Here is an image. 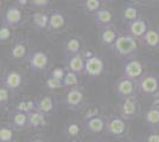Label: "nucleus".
Masks as SVG:
<instances>
[{
	"instance_id": "nucleus-32",
	"label": "nucleus",
	"mask_w": 159,
	"mask_h": 142,
	"mask_svg": "<svg viewBox=\"0 0 159 142\" xmlns=\"http://www.w3.org/2000/svg\"><path fill=\"white\" fill-rule=\"evenodd\" d=\"M10 98H11V90L2 85L0 88V104L1 105H6L7 103L10 102Z\"/></svg>"
},
{
	"instance_id": "nucleus-23",
	"label": "nucleus",
	"mask_w": 159,
	"mask_h": 142,
	"mask_svg": "<svg viewBox=\"0 0 159 142\" xmlns=\"http://www.w3.org/2000/svg\"><path fill=\"white\" fill-rule=\"evenodd\" d=\"M145 122L152 128H159V107H152L145 113Z\"/></svg>"
},
{
	"instance_id": "nucleus-36",
	"label": "nucleus",
	"mask_w": 159,
	"mask_h": 142,
	"mask_svg": "<svg viewBox=\"0 0 159 142\" xmlns=\"http://www.w3.org/2000/svg\"><path fill=\"white\" fill-rule=\"evenodd\" d=\"M100 115V110L98 107H92L89 108L86 111V114L83 116V121L84 120H88V118H92V117H95V116H99Z\"/></svg>"
},
{
	"instance_id": "nucleus-22",
	"label": "nucleus",
	"mask_w": 159,
	"mask_h": 142,
	"mask_svg": "<svg viewBox=\"0 0 159 142\" xmlns=\"http://www.w3.org/2000/svg\"><path fill=\"white\" fill-rule=\"evenodd\" d=\"M143 44L150 49H159V31L148 28L146 34L141 38Z\"/></svg>"
},
{
	"instance_id": "nucleus-19",
	"label": "nucleus",
	"mask_w": 159,
	"mask_h": 142,
	"mask_svg": "<svg viewBox=\"0 0 159 142\" xmlns=\"http://www.w3.org/2000/svg\"><path fill=\"white\" fill-rule=\"evenodd\" d=\"M11 126L14 129H25L29 127V115L14 109L11 114Z\"/></svg>"
},
{
	"instance_id": "nucleus-40",
	"label": "nucleus",
	"mask_w": 159,
	"mask_h": 142,
	"mask_svg": "<svg viewBox=\"0 0 159 142\" xmlns=\"http://www.w3.org/2000/svg\"><path fill=\"white\" fill-rule=\"evenodd\" d=\"M16 1H17L19 5H21V6H25V5H27L31 0H16Z\"/></svg>"
},
{
	"instance_id": "nucleus-44",
	"label": "nucleus",
	"mask_w": 159,
	"mask_h": 142,
	"mask_svg": "<svg viewBox=\"0 0 159 142\" xmlns=\"http://www.w3.org/2000/svg\"><path fill=\"white\" fill-rule=\"evenodd\" d=\"M100 142H103V141H100Z\"/></svg>"
},
{
	"instance_id": "nucleus-41",
	"label": "nucleus",
	"mask_w": 159,
	"mask_h": 142,
	"mask_svg": "<svg viewBox=\"0 0 159 142\" xmlns=\"http://www.w3.org/2000/svg\"><path fill=\"white\" fill-rule=\"evenodd\" d=\"M30 142H43V141H42V140H38V139H37V140H32V141H30Z\"/></svg>"
},
{
	"instance_id": "nucleus-33",
	"label": "nucleus",
	"mask_w": 159,
	"mask_h": 142,
	"mask_svg": "<svg viewBox=\"0 0 159 142\" xmlns=\"http://www.w3.org/2000/svg\"><path fill=\"white\" fill-rule=\"evenodd\" d=\"M80 130H81V127H80L79 124L76 122H71L66 127V134L70 137H77L80 134Z\"/></svg>"
},
{
	"instance_id": "nucleus-43",
	"label": "nucleus",
	"mask_w": 159,
	"mask_h": 142,
	"mask_svg": "<svg viewBox=\"0 0 159 142\" xmlns=\"http://www.w3.org/2000/svg\"><path fill=\"white\" fill-rule=\"evenodd\" d=\"M101 1H106V0H101Z\"/></svg>"
},
{
	"instance_id": "nucleus-1",
	"label": "nucleus",
	"mask_w": 159,
	"mask_h": 142,
	"mask_svg": "<svg viewBox=\"0 0 159 142\" xmlns=\"http://www.w3.org/2000/svg\"><path fill=\"white\" fill-rule=\"evenodd\" d=\"M114 54L124 58H133L138 54V39H135L129 33H119L118 39L112 47Z\"/></svg>"
},
{
	"instance_id": "nucleus-10",
	"label": "nucleus",
	"mask_w": 159,
	"mask_h": 142,
	"mask_svg": "<svg viewBox=\"0 0 159 142\" xmlns=\"http://www.w3.org/2000/svg\"><path fill=\"white\" fill-rule=\"evenodd\" d=\"M83 129L86 130V133L89 134H101L102 131L106 130V120L102 116H95L92 118L84 120L83 123Z\"/></svg>"
},
{
	"instance_id": "nucleus-20",
	"label": "nucleus",
	"mask_w": 159,
	"mask_h": 142,
	"mask_svg": "<svg viewBox=\"0 0 159 142\" xmlns=\"http://www.w3.org/2000/svg\"><path fill=\"white\" fill-rule=\"evenodd\" d=\"M27 115H29V127L37 129L47 126V118H45L47 115H44L43 113L38 110H33Z\"/></svg>"
},
{
	"instance_id": "nucleus-27",
	"label": "nucleus",
	"mask_w": 159,
	"mask_h": 142,
	"mask_svg": "<svg viewBox=\"0 0 159 142\" xmlns=\"http://www.w3.org/2000/svg\"><path fill=\"white\" fill-rule=\"evenodd\" d=\"M79 83H80L79 75L75 74V72H71V71H66V77L63 80L64 88L70 89V88H75V87H79Z\"/></svg>"
},
{
	"instance_id": "nucleus-7",
	"label": "nucleus",
	"mask_w": 159,
	"mask_h": 142,
	"mask_svg": "<svg viewBox=\"0 0 159 142\" xmlns=\"http://www.w3.org/2000/svg\"><path fill=\"white\" fill-rule=\"evenodd\" d=\"M105 71V63L96 54H92L86 58L84 74L88 77H99Z\"/></svg>"
},
{
	"instance_id": "nucleus-35",
	"label": "nucleus",
	"mask_w": 159,
	"mask_h": 142,
	"mask_svg": "<svg viewBox=\"0 0 159 142\" xmlns=\"http://www.w3.org/2000/svg\"><path fill=\"white\" fill-rule=\"evenodd\" d=\"M66 69L64 68H61V67H56V68L53 69L52 71L50 72V76L53 77V78H57V80H61V81H63L64 80V77H66Z\"/></svg>"
},
{
	"instance_id": "nucleus-12",
	"label": "nucleus",
	"mask_w": 159,
	"mask_h": 142,
	"mask_svg": "<svg viewBox=\"0 0 159 142\" xmlns=\"http://www.w3.org/2000/svg\"><path fill=\"white\" fill-rule=\"evenodd\" d=\"M127 30H128V33L133 36L135 39L141 41V38L148 31L147 21L145 19H143V18H138V19H135V20L127 24Z\"/></svg>"
},
{
	"instance_id": "nucleus-29",
	"label": "nucleus",
	"mask_w": 159,
	"mask_h": 142,
	"mask_svg": "<svg viewBox=\"0 0 159 142\" xmlns=\"http://www.w3.org/2000/svg\"><path fill=\"white\" fill-rule=\"evenodd\" d=\"M13 127H1L0 128V142H11L14 139V130Z\"/></svg>"
},
{
	"instance_id": "nucleus-28",
	"label": "nucleus",
	"mask_w": 159,
	"mask_h": 142,
	"mask_svg": "<svg viewBox=\"0 0 159 142\" xmlns=\"http://www.w3.org/2000/svg\"><path fill=\"white\" fill-rule=\"evenodd\" d=\"M16 110L29 114V113H31V111H33V110H36V101H32V100H25V101L19 102V103L16 105Z\"/></svg>"
},
{
	"instance_id": "nucleus-21",
	"label": "nucleus",
	"mask_w": 159,
	"mask_h": 142,
	"mask_svg": "<svg viewBox=\"0 0 159 142\" xmlns=\"http://www.w3.org/2000/svg\"><path fill=\"white\" fill-rule=\"evenodd\" d=\"M55 107L52 97L50 96H43L42 98L36 101V110H38L40 113H43L44 115L51 114Z\"/></svg>"
},
{
	"instance_id": "nucleus-39",
	"label": "nucleus",
	"mask_w": 159,
	"mask_h": 142,
	"mask_svg": "<svg viewBox=\"0 0 159 142\" xmlns=\"http://www.w3.org/2000/svg\"><path fill=\"white\" fill-rule=\"evenodd\" d=\"M152 107H159V94L154 97V100H153V103H152Z\"/></svg>"
},
{
	"instance_id": "nucleus-8",
	"label": "nucleus",
	"mask_w": 159,
	"mask_h": 142,
	"mask_svg": "<svg viewBox=\"0 0 159 142\" xmlns=\"http://www.w3.org/2000/svg\"><path fill=\"white\" fill-rule=\"evenodd\" d=\"M83 102H84V95L79 87L70 88L66 91V96L63 97V103L68 108L73 109V110L81 108Z\"/></svg>"
},
{
	"instance_id": "nucleus-13",
	"label": "nucleus",
	"mask_w": 159,
	"mask_h": 142,
	"mask_svg": "<svg viewBox=\"0 0 159 142\" xmlns=\"http://www.w3.org/2000/svg\"><path fill=\"white\" fill-rule=\"evenodd\" d=\"M66 25V19L60 11H52L50 13V21H49V31L52 33H60L64 30Z\"/></svg>"
},
{
	"instance_id": "nucleus-17",
	"label": "nucleus",
	"mask_w": 159,
	"mask_h": 142,
	"mask_svg": "<svg viewBox=\"0 0 159 142\" xmlns=\"http://www.w3.org/2000/svg\"><path fill=\"white\" fill-rule=\"evenodd\" d=\"M94 20L100 28L113 25V14L106 7H101L96 13H94Z\"/></svg>"
},
{
	"instance_id": "nucleus-2",
	"label": "nucleus",
	"mask_w": 159,
	"mask_h": 142,
	"mask_svg": "<svg viewBox=\"0 0 159 142\" xmlns=\"http://www.w3.org/2000/svg\"><path fill=\"white\" fill-rule=\"evenodd\" d=\"M138 93L146 97H156L159 94V78L151 74H145L137 82Z\"/></svg>"
},
{
	"instance_id": "nucleus-4",
	"label": "nucleus",
	"mask_w": 159,
	"mask_h": 142,
	"mask_svg": "<svg viewBox=\"0 0 159 142\" xmlns=\"http://www.w3.org/2000/svg\"><path fill=\"white\" fill-rule=\"evenodd\" d=\"M128 127L126 121L121 116L111 115L106 120V131L109 135L116 137H124L127 134Z\"/></svg>"
},
{
	"instance_id": "nucleus-16",
	"label": "nucleus",
	"mask_w": 159,
	"mask_h": 142,
	"mask_svg": "<svg viewBox=\"0 0 159 142\" xmlns=\"http://www.w3.org/2000/svg\"><path fill=\"white\" fill-rule=\"evenodd\" d=\"M23 84V76L18 71H10L2 77V85L10 90H17Z\"/></svg>"
},
{
	"instance_id": "nucleus-24",
	"label": "nucleus",
	"mask_w": 159,
	"mask_h": 142,
	"mask_svg": "<svg viewBox=\"0 0 159 142\" xmlns=\"http://www.w3.org/2000/svg\"><path fill=\"white\" fill-rule=\"evenodd\" d=\"M49 21H50V14L47 13H40V12H36L32 15V23L33 26L37 30H45L49 28Z\"/></svg>"
},
{
	"instance_id": "nucleus-25",
	"label": "nucleus",
	"mask_w": 159,
	"mask_h": 142,
	"mask_svg": "<svg viewBox=\"0 0 159 142\" xmlns=\"http://www.w3.org/2000/svg\"><path fill=\"white\" fill-rule=\"evenodd\" d=\"M81 47H82L81 41H80L79 38H76V37H73V38H69L66 41L64 51H66V56H73V54H80Z\"/></svg>"
},
{
	"instance_id": "nucleus-34",
	"label": "nucleus",
	"mask_w": 159,
	"mask_h": 142,
	"mask_svg": "<svg viewBox=\"0 0 159 142\" xmlns=\"http://www.w3.org/2000/svg\"><path fill=\"white\" fill-rule=\"evenodd\" d=\"M11 38V26L2 23L0 26V41H7Z\"/></svg>"
},
{
	"instance_id": "nucleus-31",
	"label": "nucleus",
	"mask_w": 159,
	"mask_h": 142,
	"mask_svg": "<svg viewBox=\"0 0 159 142\" xmlns=\"http://www.w3.org/2000/svg\"><path fill=\"white\" fill-rule=\"evenodd\" d=\"M45 85L49 90H60V89L64 88V84H63V81L61 80H57V78H53L51 76H49L47 78V82H45Z\"/></svg>"
},
{
	"instance_id": "nucleus-37",
	"label": "nucleus",
	"mask_w": 159,
	"mask_h": 142,
	"mask_svg": "<svg viewBox=\"0 0 159 142\" xmlns=\"http://www.w3.org/2000/svg\"><path fill=\"white\" fill-rule=\"evenodd\" d=\"M31 5H33L34 7H38V8H44L49 5L50 0H31L30 1Z\"/></svg>"
},
{
	"instance_id": "nucleus-9",
	"label": "nucleus",
	"mask_w": 159,
	"mask_h": 142,
	"mask_svg": "<svg viewBox=\"0 0 159 142\" xmlns=\"http://www.w3.org/2000/svg\"><path fill=\"white\" fill-rule=\"evenodd\" d=\"M49 57L43 51H36L29 56V67L34 72H42L48 68Z\"/></svg>"
},
{
	"instance_id": "nucleus-18",
	"label": "nucleus",
	"mask_w": 159,
	"mask_h": 142,
	"mask_svg": "<svg viewBox=\"0 0 159 142\" xmlns=\"http://www.w3.org/2000/svg\"><path fill=\"white\" fill-rule=\"evenodd\" d=\"M10 54L16 61L25 59L27 57V54H29V47H27L26 43L24 41H16L12 45V47H11V50H10Z\"/></svg>"
},
{
	"instance_id": "nucleus-14",
	"label": "nucleus",
	"mask_w": 159,
	"mask_h": 142,
	"mask_svg": "<svg viewBox=\"0 0 159 142\" xmlns=\"http://www.w3.org/2000/svg\"><path fill=\"white\" fill-rule=\"evenodd\" d=\"M23 18V13L21 10L17 6H11L6 10V12L4 13V18H2V23L6 24L8 26L13 27L20 24Z\"/></svg>"
},
{
	"instance_id": "nucleus-38",
	"label": "nucleus",
	"mask_w": 159,
	"mask_h": 142,
	"mask_svg": "<svg viewBox=\"0 0 159 142\" xmlns=\"http://www.w3.org/2000/svg\"><path fill=\"white\" fill-rule=\"evenodd\" d=\"M145 142H159V133H157V131L150 133L146 137Z\"/></svg>"
},
{
	"instance_id": "nucleus-11",
	"label": "nucleus",
	"mask_w": 159,
	"mask_h": 142,
	"mask_svg": "<svg viewBox=\"0 0 159 142\" xmlns=\"http://www.w3.org/2000/svg\"><path fill=\"white\" fill-rule=\"evenodd\" d=\"M84 67H86V59L82 57L81 54L66 56V69L68 71H71L77 75L84 74Z\"/></svg>"
},
{
	"instance_id": "nucleus-15",
	"label": "nucleus",
	"mask_w": 159,
	"mask_h": 142,
	"mask_svg": "<svg viewBox=\"0 0 159 142\" xmlns=\"http://www.w3.org/2000/svg\"><path fill=\"white\" fill-rule=\"evenodd\" d=\"M119 33L118 31L114 28V26H107L101 28V33H100V41L101 45L106 47H112L114 45L115 41L118 39Z\"/></svg>"
},
{
	"instance_id": "nucleus-42",
	"label": "nucleus",
	"mask_w": 159,
	"mask_h": 142,
	"mask_svg": "<svg viewBox=\"0 0 159 142\" xmlns=\"http://www.w3.org/2000/svg\"><path fill=\"white\" fill-rule=\"evenodd\" d=\"M140 1H147V0H140Z\"/></svg>"
},
{
	"instance_id": "nucleus-26",
	"label": "nucleus",
	"mask_w": 159,
	"mask_h": 142,
	"mask_svg": "<svg viewBox=\"0 0 159 142\" xmlns=\"http://www.w3.org/2000/svg\"><path fill=\"white\" fill-rule=\"evenodd\" d=\"M122 18H124V20L126 21L127 24L135 20V19H138L139 18L138 8L133 4H127L126 6L124 7V11H122Z\"/></svg>"
},
{
	"instance_id": "nucleus-3",
	"label": "nucleus",
	"mask_w": 159,
	"mask_h": 142,
	"mask_svg": "<svg viewBox=\"0 0 159 142\" xmlns=\"http://www.w3.org/2000/svg\"><path fill=\"white\" fill-rule=\"evenodd\" d=\"M119 113L120 116L125 121L134 120L139 114V104H138L137 97L131 96V97H127L124 100H120Z\"/></svg>"
},
{
	"instance_id": "nucleus-5",
	"label": "nucleus",
	"mask_w": 159,
	"mask_h": 142,
	"mask_svg": "<svg viewBox=\"0 0 159 142\" xmlns=\"http://www.w3.org/2000/svg\"><path fill=\"white\" fill-rule=\"evenodd\" d=\"M144 75H145L144 65L138 59H129L122 67L121 77H124V78H128V80L138 82Z\"/></svg>"
},
{
	"instance_id": "nucleus-30",
	"label": "nucleus",
	"mask_w": 159,
	"mask_h": 142,
	"mask_svg": "<svg viewBox=\"0 0 159 142\" xmlns=\"http://www.w3.org/2000/svg\"><path fill=\"white\" fill-rule=\"evenodd\" d=\"M102 7V1L101 0H86L83 8L88 13H96L100 8Z\"/></svg>"
},
{
	"instance_id": "nucleus-6",
	"label": "nucleus",
	"mask_w": 159,
	"mask_h": 142,
	"mask_svg": "<svg viewBox=\"0 0 159 142\" xmlns=\"http://www.w3.org/2000/svg\"><path fill=\"white\" fill-rule=\"evenodd\" d=\"M115 91L120 100H124L131 96H135V91H138L137 82L121 77L115 84Z\"/></svg>"
}]
</instances>
